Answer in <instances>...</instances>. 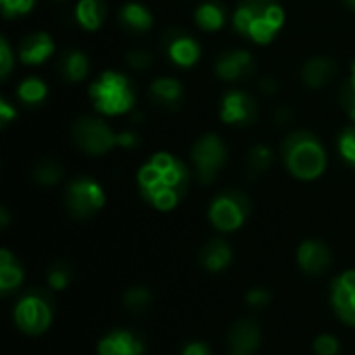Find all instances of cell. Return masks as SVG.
Wrapping results in <instances>:
<instances>
[{"label":"cell","mask_w":355,"mask_h":355,"mask_svg":"<svg viewBox=\"0 0 355 355\" xmlns=\"http://www.w3.org/2000/svg\"><path fill=\"white\" fill-rule=\"evenodd\" d=\"M285 25V8L279 0H241L233 12L235 31L258 44H270Z\"/></svg>","instance_id":"obj_2"},{"label":"cell","mask_w":355,"mask_h":355,"mask_svg":"<svg viewBox=\"0 0 355 355\" xmlns=\"http://www.w3.org/2000/svg\"><path fill=\"white\" fill-rule=\"evenodd\" d=\"M260 89H262L264 94H275V92L279 89V83H277L275 77H264V79L260 81Z\"/></svg>","instance_id":"obj_41"},{"label":"cell","mask_w":355,"mask_h":355,"mask_svg":"<svg viewBox=\"0 0 355 355\" xmlns=\"http://www.w3.org/2000/svg\"><path fill=\"white\" fill-rule=\"evenodd\" d=\"M343 2H345L352 10H355V0H343Z\"/></svg>","instance_id":"obj_44"},{"label":"cell","mask_w":355,"mask_h":355,"mask_svg":"<svg viewBox=\"0 0 355 355\" xmlns=\"http://www.w3.org/2000/svg\"><path fill=\"white\" fill-rule=\"evenodd\" d=\"M58 73L67 83H81L89 75V58L79 48H69L58 60Z\"/></svg>","instance_id":"obj_22"},{"label":"cell","mask_w":355,"mask_h":355,"mask_svg":"<svg viewBox=\"0 0 355 355\" xmlns=\"http://www.w3.org/2000/svg\"><path fill=\"white\" fill-rule=\"evenodd\" d=\"M229 10L220 0H204L196 6L193 12V23L198 29L206 33H216L227 25Z\"/></svg>","instance_id":"obj_21"},{"label":"cell","mask_w":355,"mask_h":355,"mask_svg":"<svg viewBox=\"0 0 355 355\" xmlns=\"http://www.w3.org/2000/svg\"><path fill=\"white\" fill-rule=\"evenodd\" d=\"M141 198L158 210H173L189 187L187 164L171 152H156L137 173Z\"/></svg>","instance_id":"obj_1"},{"label":"cell","mask_w":355,"mask_h":355,"mask_svg":"<svg viewBox=\"0 0 355 355\" xmlns=\"http://www.w3.org/2000/svg\"><path fill=\"white\" fill-rule=\"evenodd\" d=\"M123 306L127 308V312L139 316L146 314L152 306V293L148 287H131L125 291L123 295Z\"/></svg>","instance_id":"obj_29"},{"label":"cell","mask_w":355,"mask_h":355,"mask_svg":"<svg viewBox=\"0 0 355 355\" xmlns=\"http://www.w3.org/2000/svg\"><path fill=\"white\" fill-rule=\"evenodd\" d=\"M233 355H237V354H233Z\"/></svg>","instance_id":"obj_46"},{"label":"cell","mask_w":355,"mask_h":355,"mask_svg":"<svg viewBox=\"0 0 355 355\" xmlns=\"http://www.w3.org/2000/svg\"><path fill=\"white\" fill-rule=\"evenodd\" d=\"M106 202L102 185L92 177H75L64 189V208L73 218L85 220L96 216Z\"/></svg>","instance_id":"obj_9"},{"label":"cell","mask_w":355,"mask_h":355,"mask_svg":"<svg viewBox=\"0 0 355 355\" xmlns=\"http://www.w3.org/2000/svg\"><path fill=\"white\" fill-rule=\"evenodd\" d=\"M15 94H17L21 104H25V106H40L48 98V85L40 77H25L17 85Z\"/></svg>","instance_id":"obj_26"},{"label":"cell","mask_w":355,"mask_h":355,"mask_svg":"<svg viewBox=\"0 0 355 355\" xmlns=\"http://www.w3.org/2000/svg\"><path fill=\"white\" fill-rule=\"evenodd\" d=\"M0 223H2V227H6V225H8V214H6V208H2V210H0Z\"/></svg>","instance_id":"obj_43"},{"label":"cell","mask_w":355,"mask_h":355,"mask_svg":"<svg viewBox=\"0 0 355 355\" xmlns=\"http://www.w3.org/2000/svg\"><path fill=\"white\" fill-rule=\"evenodd\" d=\"M71 135L77 148L89 156H104L119 146V133L100 116H79L71 127Z\"/></svg>","instance_id":"obj_6"},{"label":"cell","mask_w":355,"mask_h":355,"mask_svg":"<svg viewBox=\"0 0 355 355\" xmlns=\"http://www.w3.org/2000/svg\"><path fill=\"white\" fill-rule=\"evenodd\" d=\"M281 154L287 171L300 181H314L327 171V150L320 137L308 129L289 133L281 144Z\"/></svg>","instance_id":"obj_3"},{"label":"cell","mask_w":355,"mask_h":355,"mask_svg":"<svg viewBox=\"0 0 355 355\" xmlns=\"http://www.w3.org/2000/svg\"><path fill=\"white\" fill-rule=\"evenodd\" d=\"M297 264L310 277L324 275L333 264V254L327 243L318 239H308L297 250Z\"/></svg>","instance_id":"obj_14"},{"label":"cell","mask_w":355,"mask_h":355,"mask_svg":"<svg viewBox=\"0 0 355 355\" xmlns=\"http://www.w3.org/2000/svg\"><path fill=\"white\" fill-rule=\"evenodd\" d=\"M23 283V266L8 250H0V291L8 295Z\"/></svg>","instance_id":"obj_25"},{"label":"cell","mask_w":355,"mask_h":355,"mask_svg":"<svg viewBox=\"0 0 355 355\" xmlns=\"http://www.w3.org/2000/svg\"><path fill=\"white\" fill-rule=\"evenodd\" d=\"M227 158H229L227 144L216 133H206L198 137L196 144L191 146V164H193L196 177L204 185H210L216 181V177L227 164Z\"/></svg>","instance_id":"obj_7"},{"label":"cell","mask_w":355,"mask_h":355,"mask_svg":"<svg viewBox=\"0 0 355 355\" xmlns=\"http://www.w3.org/2000/svg\"><path fill=\"white\" fill-rule=\"evenodd\" d=\"M89 98L96 112L104 116H121L135 108V89L131 79L121 71H104L89 85Z\"/></svg>","instance_id":"obj_4"},{"label":"cell","mask_w":355,"mask_h":355,"mask_svg":"<svg viewBox=\"0 0 355 355\" xmlns=\"http://www.w3.org/2000/svg\"><path fill=\"white\" fill-rule=\"evenodd\" d=\"M289 121H291V112L287 108H279L277 110V123L279 125H287Z\"/></svg>","instance_id":"obj_42"},{"label":"cell","mask_w":355,"mask_h":355,"mask_svg":"<svg viewBox=\"0 0 355 355\" xmlns=\"http://www.w3.org/2000/svg\"><path fill=\"white\" fill-rule=\"evenodd\" d=\"M337 148H339L341 158L355 168V125L341 131V135L337 139Z\"/></svg>","instance_id":"obj_32"},{"label":"cell","mask_w":355,"mask_h":355,"mask_svg":"<svg viewBox=\"0 0 355 355\" xmlns=\"http://www.w3.org/2000/svg\"><path fill=\"white\" fill-rule=\"evenodd\" d=\"M183 355H212L206 343L202 341H191L183 347Z\"/></svg>","instance_id":"obj_39"},{"label":"cell","mask_w":355,"mask_h":355,"mask_svg":"<svg viewBox=\"0 0 355 355\" xmlns=\"http://www.w3.org/2000/svg\"><path fill=\"white\" fill-rule=\"evenodd\" d=\"M250 212H252V202L243 191L225 189L212 200L208 208V218L218 231L233 233L248 220Z\"/></svg>","instance_id":"obj_8"},{"label":"cell","mask_w":355,"mask_h":355,"mask_svg":"<svg viewBox=\"0 0 355 355\" xmlns=\"http://www.w3.org/2000/svg\"><path fill=\"white\" fill-rule=\"evenodd\" d=\"M15 67V52L8 44V40L2 35L0 37V79H6Z\"/></svg>","instance_id":"obj_35"},{"label":"cell","mask_w":355,"mask_h":355,"mask_svg":"<svg viewBox=\"0 0 355 355\" xmlns=\"http://www.w3.org/2000/svg\"><path fill=\"white\" fill-rule=\"evenodd\" d=\"M314 352L318 355H337L339 354V341L333 335H320L314 341Z\"/></svg>","instance_id":"obj_36"},{"label":"cell","mask_w":355,"mask_h":355,"mask_svg":"<svg viewBox=\"0 0 355 355\" xmlns=\"http://www.w3.org/2000/svg\"><path fill=\"white\" fill-rule=\"evenodd\" d=\"M54 2H64V0H54Z\"/></svg>","instance_id":"obj_45"},{"label":"cell","mask_w":355,"mask_h":355,"mask_svg":"<svg viewBox=\"0 0 355 355\" xmlns=\"http://www.w3.org/2000/svg\"><path fill=\"white\" fill-rule=\"evenodd\" d=\"M35 6V0H0V10L4 19H19L31 12Z\"/></svg>","instance_id":"obj_33"},{"label":"cell","mask_w":355,"mask_h":355,"mask_svg":"<svg viewBox=\"0 0 355 355\" xmlns=\"http://www.w3.org/2000/svg\"><path fill=\"white\" fill-rule=\"evenodd\" d=\"M54 314V297L46 289H31L15 306V324L27 335H42L50 329Z\"/></svg>","instance_id":"obj_5"},{"label":"cell","mask_w":355,"mask_h":355,"mask_svg":"<svg viewBox=\"0 0 355 355\" xmlns=\"http://www.w3.org/2000/svg\"><path fill=\"white\" fill-rule=\"evenodd\" d=\"M62 177H64V168L54 158H42L31 168V179L42 187H54L62 181Z\"/></svg>","instance_id":"obj_27"},{"label":"cell","mask_w":355,"mask_h":355,"mask_svg":"<svg viewBox=\"0 0 355 355\" xmlns=\"http://www.w3.org/2000/svg\"><path fill=\"white\" fill-rule=\"evenodd\" d=\"M245 302L254 308H266L270 304V291L264 289V287H256V289H250L248 295H245Z\"/></svg>","instance_id":"obj_37"},{"label":"cell","mask_w":355,"mask_h":355,"mask_svg":"<svg viewBox=\"0 0 355 355\" xmlns=\"http://www.w3.org/2000/svg\"><path fill=\"white\" fill-rule=\"evenodd\" d=\"M162 48L168 60L179 69H191L202 58V44L198 42V37L179 27H171L168 31H164Z\"/></svg>","instance_id":"obj_10"},{"label":"cell","mask_w":355,"mask_h":355,"mask_svg":"<svg viewBox=\"0 0 355 355\" xmlns=\"http://www.w3.org/2000/svg\"><path fill=\"white\" fill-rule=\"evenodd\" d=\"M339 100H341V106H343V110L347 112V116L355 123V60L354 64H352V75H349V79L341 85Z\"/></svg>","instance_id":"obj_31"},{"label":"cell","mask_w":355,"mask_h":355,"mask_svg":"<svg viewBox=\"0 0 355 355\" xmlns=\"http://www.w3.org/2000/svg\"><path fill=\"white\" fill-rule=\"evenodd\" d=\"M146 343L133 331H112L98 343V355H144Z\"/></svg>","instance_id":"obj_17"},{"label":"cell","mask_w":355,"mask_h":355,"mask_svg":"<svg viewBox=\"0 0 355 355\" xmlns=\"http://www.w3.org/2000/svg\"><path fill=\"white\" fill-rule=\"evenodd\" d=\"M260 343H262V331L250 318L235 322L229 331V347L237 355H252L260 347Z\"/></svg>","instance_id":"obj_19"},{"label":"cell","mask_w":355,"mask_h":355,"mask_svg":"<svg viewBox=\"0 0 355 355\" xmlns=\"http://www.w3.org/2000/svg\"><path fill=\"white\" fill-rule=\"evenodd\" d=\"M256 69L254 56L250 50L243 48H231L218 54V58L214 60V73L218 79L223 81H243L248 79Z\"/></svg>","instance_id":"obj_12"},{"label":"cell","mask_w":355,"mask_h":355,"mask_svg":"<svg viewBox=\"0 0 355 355\" xmlns=\"http://www.w3.org/2000/svg\"><path fill=\"white\" fill-rule=\"evenodd\" d=\"M331 302L337 316L345 324L355 327V270H347L333 281Z\"/></svg>","instance_id":"obj_13"},{"label":"cell","mask_w":355,"mask_h":355,"mask_svg":"<svg viewBox=\"0 0 355 355\" xmlns=\"http://www.w3.org/2000/svg\"><path fill=\"white\" fill-rule=\"evenodd\" d=\"M17 116V108L6 100V98H0V125H8L12 119Z\"/></svg>","instance_id":"obj_38"},{"label":"cell","mask_w":355,"mask_h":355,"mask_svg":"<svg viewBox=\"0 0 355 355\" xmlns=\"http://www.w3.org/2000/svg\"><path fill=\"white\" fill-rule=\"evenodd\" d=\"M119 25L129 35H144V33H148L152 29L154 15L146 4L131 0V2H125L119 8Z\"/></svg>","instance_id":"obj_18"},{"label":"cell","mask_w":355,"mask_h":355,"mask_svg":"<svg viewBox=\"0 0 355 355\" xmlns=\"http://www.w3.org/2000/svg\"><path fill=\"white\" fill-rule=\"evenodd\" d=\"M148 94H150L152 104L158 106V108H164V110H177V108H181L183 98H185L183 83L177 77H171V75L156 77L150 83Z\"/></svg>","instance_id":"obj_16"},{"label":"cell","mask_w":355,"mask_h":355,"mask_svg":"<svg viewBox=\"0 0 355 355\" xmlns=\"http://www.w3.org/2000/svg\"><path fill=\"white\" fill-rule=\"evenodd\" d=\"M200 262L210 272H223L233 262V250L225 239H210L200 252Z\"/></svg>","instance_id":"obj_23"},{"label":"cell","mask_w":355,"mask_h":355,"mask_svg":"<svg viewBox=\"0 0 355 355\" xmlns=\"http://www.w3.org/2000/svg\"><path fill=\"white\" fill-rule=\"evenodd\" d=\"M17 52L23 64L37 67V64H44L54 54V40L46 31H33L21 40Z\"/></svg>","instance_id":"obj_15"},{"label":"cell","mask_w":355,"mask_h":355,"mask_svg":"<svg viewBox=\"0 0 355 355\" xmlns=\"http://www.w3.org/2000/svg\"><path fill=\"white\" fill-rule=\"evenodd\" d=\"M73 279V268L67 260H56L50 268H48V285L54 291H62Z\"/></svg>","instance_id":"obj_30"},{"label":"cell","mask_w":355,"mask_h":355,"mask_svg":"<svg viewBox=\"0 0 355 355\" xmlns=\"http://www.w3.org/2000/svg\"><path fill=\"white\" fill-rule=\"evenodd\" d=\"M73 17L81 29L98 31L106 21V4L104 0H79L75 4Z\"/></svg>","instance_id":"obj_24"},{"label":"cell","mask_w":355,"mask_h":355,"mask_svg":"<svg viewBox=\"0 0 355 355\" xmlns=\"http://www.w3.org/2000/svg\"><path fill=\"white\" fill-rule=\"evenodd\" d=\"M125 62H127V67L133 69V71H146V69L154 62V56H152V52H148L146 48H133V50L127 52Z\"/></svg>","instance_id":"obj_34"},{"label":"cell","mask_w":355,"mask_h":355,"mask_svg":"<svg viewBox=\"0 0 355 355\" xmlns=\"http://www.w3.org/2000/svg\"><path fill=\"white\" fill-rule=\"evenodd\" d=\"M302 81L310 89H320L329 85L337 75V62L329 56H314L302 67Z\"/></svg>","instance_id":"obj_20"},{"label":"cell","mask_w":355,"mask_h":355,"mask_svg":"<svg viewBox=\"0 0 355 355\" xmlns=\"http://www.w3.org/2000/svg\"><path fill=\"white\" fill-rule=\"evenodd\" d=\"M220 121L227 125L245 127L258 119V102L245 89H229L220 100Z\"/></svg>","instance_id":"obj_11"},{"label":"cell","mask_w":355,"mask_h":355,"mask_svg":"<svg viewBox=\"0 0 355 355\" xmlns=\"http://www.w3.org/2000/svg\"><path fill=\"white\" fill-rule=\"evenodd\" d=\"M139 144V137H137V133L135 131H123V133H119V146L121 148H133V146H137Z\"/></svg>","instance_id":"obj_40"},{"label":"cell","mask_w":355,"mask_h":355,"mask_svg":"<svg viewBox=\"0 0 355 355\" xmlns=\"http://www.w3.org/2000/svg\"><path fill=\"white\" fill-rule=\"evenodd\" d=\"M275 156L270 146L266 144H256L250 152H248V177L250 179H260L264 173H268V168L272 166Z\"/></svg>","instance_id":"obj_28"}]
</instances>
